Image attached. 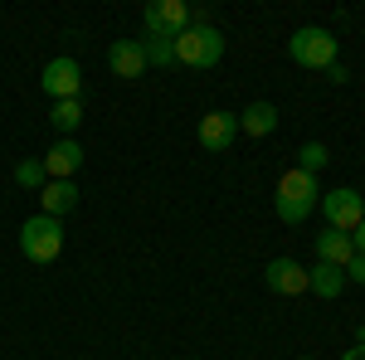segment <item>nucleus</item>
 <instances>
[{"label": "nucleus", "mask_w": 365, "mask_h": 360, "mask_svg": "<svg viewBox=\"0 0 365 360\" xmlns=\"http://www.w3.org/2000/svg\"><path fill=\"white\" fill-rule=\"evenodd\" d=\"M317 175H307V170H287L278 180V190H273V210H278L282 224H302L312 215V205H317Z\"/></svg>", "instance_id": "nucleus-1"}, {"label": "nucleus", "mask_w": 365, "mask_h": 360, "mask_svg": "<svg viewBox=\"0 0 365 360\" xmlns=\"http://www.w3.org/2000/svg\"><path fill=\"white\" fill-rule=\"evenodd\" d=\"M225 58V34L215 25H190L185 34H175V63L185 68H215Z\"/></svg>", "instance_id": "nucleus-2"}, {"label": "nucleus", "mask_w": 365, "mask_h": 360, "mask_svg": "<svg viewBox=\"0 0 365 360\" xmlns=\"http://www.w3.org/2000/svg\"><path fill=\"white\" fill-rule=\"evenodd\" d=\"M58 249H63V224L49 220V215L25 220V229H20V253H25L29 263H54Z\"/></svg>", "instance_id": "nucleus-3"}, {"label": "nucleus", "mask_w": 365, "mask_h": 360, "mask_svg": "<svg viewBox=\"0 0 365 360\" xmlns=\"http://www.w3.org/2000/svg\"><path fill=\"white\" fill-rule=\"evenodd\" d=\"M287 54H292V63H302V68H331L336 63V39L327 34V29H317V25H307V29H297L292 39H287Z\"/></svg>", "instance_id": "nucleus-4"}, {"label": "nucleus", "mask_w": 365, "mask_h": 360, "mask_svg": "<svg viewBox=\"0 0 365 360\" xmlns=\"http://www.w3.org/2000/svg\"><path fill=\"white\" fill-rule=\"evenodd\" d=\"M141 25H146V39H175V34H185L195 25V10L185 0H151Z\"/></svg>", "instance_id": "nucleus-5"}, {"label": "nucleus", "mask_w": 365, "mask_h": 360, "mask_svg": "<svg viewBox=\"0 0 365 360\" xmlns=\"http://www.w3.org/2000/svg\"><path fill=\"white\" fill-rule=\"evenodd\" d=\"M322 215H327V229H336V234H356L365 220V195L351 190V185H341V190L322 195Z\"/></svg>", "instance_id": "nucleus-6"}, {"label": "nucleus", "mask_w": 365, "mask_h": 360, "mask_svg": "<svg viewBox=\"0 0 365 360\" xmlns=\"http://www.w3.org/2000/svg\"><path fill=\"white\" fill-rule=\"evenodd\" d=\"M39 88H44L54 103L78 98V93H83V68H78V58H49L44 73H39Z\"/></svg>", "instance_id": "nucleus-7"}, {"label": "nucleus", "mask_w": 365, "mask_h": 360, "mask_svg": "<svg viewBox=\"0 0 365 360\" xmlns=\"http://www.w3.org/2000/svg\"><path fill=\"white\" fill-rule=\"evenodd\" d=\"M234 132H239V117L234 112H205L200 117V146L205 151H229L234 146Z\"/></svg>", "instance_id": "nucleus-8"}, {"label": "nucleus", "mask_w": 365, "mask_h": 360, "mask_svg": "<svg viewBox=\"0 0 365 360\" xmlns=\"http://www.w3.org/2000/svg\"><path fill=\"white\" fill-rule=\"evenodd\" d=\"M268 287L282 292V297H302L307 292V268L297 258H273L268 263Z\"/></svg>", "instance_id": "nucleus-9"}, {"label": "nucleus", "mask_w": 365, "mask_h": 360, "mask_svg": "<svg viewBox=\"0 0 365 360\" xmlns=\"http://www.w3.org/2000/svg\"><path fill=\"white\" fill-rule=\"evenodd\" d=\"M108 63H113L117 78H141V73H146V49H141V39H117Z\"/></svg>", "instance_id": "nucleus-10"}, {"label": "nucleus", "mask_w": 365, "mask_h": 360, "mask_svg": "<svg viewBox=\"0 0 365 360\" xmlns=\"http://www.w3.org/2000/svg\"><path fill=\"white\" fill-rule=\"evenodd\" d=\"M351 258H356V244H351V234H336V229L317 234V263H331V268H346Z\"/></svg>", "instance_id": "nucleus-11"}, {"label": "nucleus", "mask_w": 365, "mask_h": 360, "mask_svg": "<svg viewBox=\"0 0 365 360\" xmlns=\"http://www.w3.org/2000/svg\"><path fill=\"white\" fill-rule=\"evenodd\" d=\"M39 205H44L49 220H58V215L78 210V185H73V180H49V185L39 190Z\"/></svg>", "instance_id": "nucleus-12"}, {"label": "nucleus", "mask_w": 365, "mask_h": 360, "mask_svg": "<svg viewBox=\"0 0 365 360\" xmlns=\"http://www.w3.org/2000/svg\"><path fill=\"white\" fill-rule=\"evenodd\" d=\"M83 166V151H78V141H58L54 151L44 156V175L49 180H68L73 170Z\"/></svg>", "instance_id": "nucleus-13"}, {"label": "nucleus", "mask_w": 365, "mask_h": 360, "mask_svg": "<svg viewBox=\"0 0 365 360\" xmlns=\"http://www.w3.org/2000/svg\"><path fill=\"white\" fill-rule=\"evenodd\" d=\"M273 127H278V108L273 103H249L239 112V132H249V137H268Z\"/></svg>", "instance_id": "nucleus-14"}, {"label": "nucleus", "mask_w": 365, "mask_h": 360, "mask_svg": "<svg viewBox=\"0 0 365 360\" xmlns=\"http://www.w3.org/2000/svg\"><path fill=\"white\" fill-rule=\"evenodd\" d=\"M307 287L317 292V297H341V287H346V273L341 268H331V263H317L307 273Z\"/></svg>", "instance_id": "nucleus-15"}, {"label": "nucleus", "mask_w": 365, "mask_h": 360, "mask_svg": "<svg viewBox=\"0 0 365 360\" xmlns=\"http://www.w3.org/2000/svg\"><path fill=\"white\" fill-rule=\"evenodd\" d=\"M141 49H146V68L156 63V68H175V39H141Z\"/></svg>", "instance_id": "nucleus-16"}, {"label": "nucleus", "mask_w": 365, "mask_h": 360, "mask_svg": "<svg viewBox=\"0 0 365 360\" xmlns=\"http://www.w3.org/2000/svg\"><path fill=\"white\" fill-rule=\"evenodd\" d=\"M49 122H54L58 132H78V122H83V108H78V98H68V103H54Z\"/></svg>", "instance_id": "nucleus-17"}, {"label": "nucleus", "mask_w": 365, "mask_h": 360, "mask_svg": "<svg viewBox=\"0 0 365 360\" xmlns=\"http://www.w3.org/2000/svg\"><path fill=\"white\" fill-rule=\"evenodd\" d=\"M322 166H327V146H322V141H307V146L297 151V170H307V175H317Z\"/></svg>", "instance_id": "nucleus-18"}, {"label": "nucleus", "mask_w": 365, "mask_h": 360, "mask_svg": "<svg viewBox=\"0 0 365 360\" xmlns=\"http://www.w3.org/2000/svg\"><path fill=\"white\" fill-rule=\"evenodd\" d=\"M15 180H20L25 190H34V185L44 190V185H49V175H44V161H20V166H15Z\"/></svg>", "instance_id": "nucleus-19"}, {"label": "nucleus", "mask_w": 365, "mask_h": 360, "mask_svg": "<svg viewBox=\"0 0 365 360\" xmlns=\"http://www.w3.org/2000/svg\"><path fill=\"white\" fill-rule=\"evenodd\" d=\"M341 273H351V282H361V287H365V258L356 253V258H351V263H346Z\"/></svg>", "instance_id": "nucleus-20"}, {"label": "nucleus", "mask_w": 365, "mask_h": 360, "mask_svg": "<svg viewBox=\"0 0 365 360\" xmlns=\"http://www.w3.org/2000/svg\"><path fill=\"white\" fill-rule=\"evenodd\" d=\"M351 244H356V253H361V258H365V220H361V229L351 234Z\"/></svg>", "instance_id": "nucleus-21"}, {"label": "nucleus", "mask_w": 365, "mask_h": 360, "mask_svg": "<svg viewBox=\"0 0 365 360\" xmlns=\"http://www.w3.org/2000/svg\"><path fill=\"white\" fill-rule=\"evenodd\" d=\"M341 360H365V341H356V346H351V351H346Z\"/></svg>", "instance_id": "nucleus-22"}, {"label": "nucleus", "mask_w": 365, "mask_h": 360, "mask_svg": "<svg viewBox=\"0 0 365 360\" xmlns=\"http://www.w3.org/2000/svg\"><path fill=\"white\" fill-rule=\"evenodd\" d=\"M302 360H312V356H302Z\"/></svg>", "instance_id": "nucleus-23"}]
</instances>
